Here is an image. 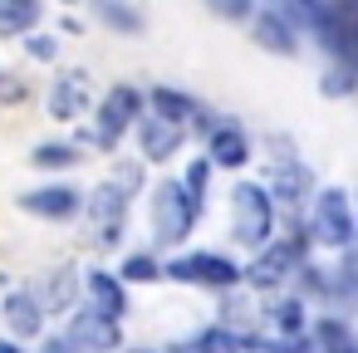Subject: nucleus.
Wrapping results in <instances>:
<instances>
[{
  "label": "nucleus",
  "mask_w": 358,
  "mask_h": 353,
  "mask_svg": "<svg viewBox=\"0 0 358 353\" xmlns=\"http://www.w3.org/2000/svg\"><path fill=\"white\" fill-rule=\"evenodd\" d=\"M196 216H201V201H196L182 182H162V187L152 192V231H157L162 245L187 240V231L196 226Z\"/></svg>",
  "instance_id": "obj_1"
},
{
  "label": "nucleus",
  "mask_w": 358,
  "mask_h": 353,
  "mask_svg": "<svg viewBox=\"0 0 358 353\" xmlns=\"http://www.w3.org/2000/svg\"><path fill=\"white\" fill-rule=\"evenodd\" d=\"M270 226H275V211H270V192L255 187V182H241L231 192V236L241 245H265L270 240Z\"/></svg>",
  "instance_id": "obj_2"
},
{
  "label": "nucleus",
  "mask_w": 358,
  "mask_h": 353,
  "mask_svg": "<svg viewBox=\"0 0 358 353\" xmlns=\"http://www.w3.org/2000/svg\"><path fill=\"white\" fill-rule=\"evenodd\" d=\"M138 187V167H123L118 182H103L89 201V221H94V236L99 245H113L123 236V216H128V192Z\"/></svg>",
  "instance_id": "obj_3"
},
{
  "label": "nucleus",
  "mask_w": 358,
  "mask_h": 353,
  "mask_svg": "<svg viewBox=\"0 0 358 353\" xmlns=\"http://www.w3.org/2000/svg\"><path fill=\"white\" fill-rule=\"evenodd\" d=\"M353 226H358V216H353V201H348V192H343V187H329V192H319V196H314L309 236H314L319 245L343 250V245L353 240Z\"/></svg>",
  "instance_id": "obj_4"
},
{
  "label": "nucleus",
  "mask_w": 358,
  "mask_h": 353,
  "mask_svg": "<svg viewBox=\"0 0 358 353\" xmlns=\"http://www.w3.org/2000/svg\"><path fill=\"white\" fill-rule=\"evenodd\" d=\"M162 275H172V280H182V284H201V289H236V284H241V265H231L226 255H211V250L182 255V260H172Z\"/></svg>",
  "instance_id": "obj_5"
},
{
  "label": "nucleus",
  "mask_w": 358,
  "mask_h": 353,
  "mask_svg": "<svg viewBox=\"0 0 358 353\" xmlns=\"http://www.w3.org/2000/svg\"><path fill=\"white\" fill-rule=\"evenodd\" d=\"M299 255H304V240H299V236L275 240V245H260V255L241 270V280H250L255 289H275L289 270H299Z\"/></svg>",
  "instance_id": "obj_6"
},
{
  "label": "nucleus",
  "mask_w": 358,
  "mask_h": 353,
  "mask_svg": "<svg viewBox=\"0 0 358 353\" xmlns=\"http://www.w3.org/2000/svg\"><path fill=\"white\" fill-rule=\"evenodd\" d=\"M143 113V94L138 89H128V84H118L108 99H103V108H99V147H118V138L133 128V118Z\"/></svg>",
  "instance_id": "obj_7"
},
{
  "label": "nucleus",
  "mask_w": 358,
  "mask_h": 353,
  "mask_svg": "<svg viewBox=\"0 0 358 353\" xmlns=\"http://www.w3.org/2000/svg\"><path fill=\"white\" fill-rule=\"evenodd\" d=\"M69 343L84 353H108V348H118V319L103 309H84L69 319Z\"/></svg>",
  "instance_id": "obj_8"
},
{
  "label": "nucleus",
  "mask_w": 358,
  "mask_h": 353,
  "mask_svg": "<svg viewBox=\"0 0 358 353\" xmlns=\"http://www.w3.org/2000/svg\"><path fill=\"white\" fill-rule=\"evenodd\" d=\"M250 40L260 50H270V55H294L299 50V30L285 20V10H260L250 20Z\"/></svg>",
  "instance_id": "obj_9"
},
{
  "label": "nucleus",
  "mask_w": 358,
  "mask_h": 353,
  "mask_svg": "<svg viewBox=\"0 0 358 353\" xmlns=\"http://www.w3.org/2000/svg\"><path fill=\"white\" fill-rule=\"evenodd\" d=\"M138 143H143V157L148 162H167L177 147H182V123H167V118H138Z\"/></svg>",
  "instance_id": "obj_10"
},
{
  "label": "nucleus",
  "mask_w": 358,
  "mask_h": 353,
  "mask_svg": "<svg viewBox=\"0 0 358 353\" xmlns=\"http://www.w3.org/2000/svg\"><path fill=\"white\" fill-rule=\"evenodd\" d=\"M206 157H211L216 167H245V162H250V138H245L236 123H221V128H211V138H206Z\"/></svg>",
  "instance_id": "obj_11"
},
{
  "label": "nucleus",
  "mask_w": 358,
  "mask_h": 353,
  "mask_svg": "<svg viewBox=\"0 0 358 353\" xmlns=\"http://www.w3.org/2000/svg\"><path fill=\"white\" fill-rule=\"evenodd\" d=\"M20 206H25V211H35V216L64 221V216H74V211H79V192H74V187H40V192L20 196Z\"/></svg>",
  "instance_id": "obj_12"
},
{
  "label": "nucleus",
  "mask_w": 358,
  "mask_h": 353,
  "mask_svg": "<svg viewBox=\"0 0 358 353\" xmlns=\"http://www.w3.org/2000/svg\"><path fill=\"white\" fill-rule=\"evenodd\" d=\"M84 103H89V84H84V74H64V79H55V89H50V113L55 118H79L84 113Z\"/></svg>",
  "instance_id": "obj_13"
},
{
  "label": "nucleus",
  "mask_w": 358,
  "mask_h": 353,
  "mask_svg": "<svg viewBox=\"0 0 358 353\" xmlns=\"http://www.w3.org/2000/svg\"><path fill=\"white\" fill-rule=\"evenodd\" d=\"M192 353H265V338H250L241 329H206L192 343Z\"/></svg>",
  "instance_id": "obj_14"
},
{
  "label": "nucleus",
  "mask_w": 358,
  "mask_h": 353,
  "mask_svg": "<svg viewBox=\"0 0 358 353\" xmlns=\"http://www.w3.org/2000/svg\"><path fill=\"white\" fill-rule=\"evenodd\" d=\"M6 324H10L20 338H35V333H40V324H45L40 299H35V294H10V299H6Z\"/></svg>",
  "instance_id": "obj_15"
},
{
  "label": "nucleus",
  "mask_w": 358,
  "mask_h": 353,
  "mask_svg": "<svg viewBox=\"0 0 358 353\" xmlns=\"http://www.w3.org/2000/svg\"><path fill=\"white\" fill-rule=\"evenodd\" d=\"M270 182H275V196H280L285 206H294V201H299V196H304V192L314 187V182H309V167H299L294 157H289V162H280Z\"/></svg>",
  "instance_id": "obj_16"
},
{
  "label": "nucleus",
  "mask_w": 358,
  "mask_h": 353,
  "mask_svg": "<svg viewBox=\"0 0 358 353\" xmlns=\"http://www.w3.org/2000/svg\"><path fill=\"white\" fill-rule=\"evenodd\" d=\"M40 20V0H0V35H25Z\"/></svg>",
  "instance_id": "obj_17"
},
{
  "label": "nucleus",
  "mask_w": 358,
  "mask_h": 353,
  "mask_svg": "<svg viewBox=\"0 0 358 353\" xmlns=\"http://www.w3.org/2000/svg\"><path fill=\"white\" fill-rule=\"evenodd\" d=\"M89 294H94V309H103V314H113V319L128 309L123 284H118L113 275H103V270H94V275H89Z\"/></svg>",
  "instance_id": "obj_18"
},
{
  "label": "nucleus",
  "mask_w": 358,
  "mask_h": 353,
  "mask_svg": "<svg viewBox=\"0 0 358 353\" xmlns=\"http://www.w3.org/2000/svg\"><path fill=\"white\" fill-rule=\"evenodd\" d=\"M152 113L167 123H187V118H196V103L177 89H152Z\"/></svg>",
  "instance_id": "obj_19"
},
{
  "label": "nucleus",
  "mask_w": 358,
  "mask_h": 353,
  "mask_svg": "<svg viewBox=\"0 0 358 353\" xmlns=\"http://www.w3.org/2000/svg\"><path fill=\"white\" fill-rule=\"evenodd\" d=\"M353 89H358V74H353L348 64H334V69L319 79V94H324V99H348Z\"/></svg>",
  "instance_id": "obj_20"
},
{
  "label": "nucleus",
  "mask_w": 358,
  "mask_h": 353,
  "mask_svg": "<svg viewBox=\"0 0 358 353\" xmlns=\"http://www.w3.org/2000/svg\"><path fill=\"white\" fill-rule=\"evenodd\" d=\"M270 324H275V333H304V304L299 299H280L270 309Z\"/></svg>",
  "instance_id": "obj_21"
},
{
  "label": "nucleus",
  "mask_w": 358,
  "mask_h": 353,
  "mask_svg": "<svg viewBox=\"0 0 358 353\" xmlns=\"http://www.w3.org/2000/svg\"><path fill=\"white\" fill-rule=\"evenodd\" d=\"M74 162H79V152L64 147V143H45V147H35V167H74Z\"/></svg>",
  "instance_id": "obj_22"
},
{
  "label": "nucleus",
  "mask_w": 358,
  "mask_h": 353,
  "mask_svg": "<svg viewBox=\"0 0 358 353\" xmlns=\"http://www.w3.org/2000/svg\"><path fill=\"white\" fill-rule=\"evenodd\" d=\"M162 270H157V260L152 255H128L123 260V280H133V284H148V280H157Z\"/></svg>",
  "instance_id": "obj_23"
},
{
  "label": "nucleus",
  "mask_w": 358,
  "mask_h": 353,
  "mask_svg": "<svg viewBox=\"0 0 358 353\" xmlns=\"http://www.w3.org/2000/svg\"><path fill=\"white\" fill-rule=\"evenodd\" d=\"M99 15H103L108 25H118V30H143V20H138L133 10H123L118 0H99Z\"/></svg>",
  "instance_id": "obj_24"
},
{
  "label": "nucleus",
  "mask_w": 358,
  "mask_h": 353,
  "mask_svg": "<svg viewBox=\"0 0 358 353\" xmlns=\"http://www.w3.org/2000/svg\"><path fill=\"white\" fill-rule=\"evenodd\" d=\"M206 6H211V15H221V20H250L255 0H206Z\"/></svg>",
  "instance_id": "obj_25"
},
{
  "label": "nucleus",
  "mask_w": 358,
  "mask_h": 353,
  "mask_svg": "<svg viewBox=\"0 0 358 353\" xmlns=\"http://www.w3.org/2000/svg\"><path fill=\"white\" fill-rule=\"evenodd\" d=\"M206 177H211V157L192 162V167H187V177H182V187H187V192H192V196L201 201V192H206Z\"/></svg>",
  "instance_id": "obj_26"
},
{
  "label": "nucleus",
  "mask_w": 358,
  "mask_h": 353,
  "mask_svg": "<svg viewBox=\"0 0 358 353\" xmlns=\"http://www.w3.org/2000/svg\"><path fill=\"white\" fill-rule=\"evenodd\" d=\"M50 304H55V309H64V304H69V270H59V275H55V284H50Z\"/></svg>",
  "instance_id": "obj_27"
},
{
  "label": "nucleus",
  "mask_w": 358,
  "mask_h": 353,
  "mask_svg": "<svg viewBox=\"0 0 358 353\" xmlns=\"http://www.w3.org/2000/svg\"><path fill=\"white\" fill-rule=\"evenodd\" d=\"M30 55H35V59H55V55H59V45H55L50 35H35V40H30Z\"/></svg>",
  "instance_id": "obj_28"
},
{
  "label": "nucleus",
  "mask_w": 358,
  "mask_h": 353,
  "mask_svg": "<svg viewBox=\"0 0 358 353\" xmlns=\"http://www.w3.org/2000/svg\"><path fill=\"white\" fill-rule=\"evenodd\" d=\"M138 353H182V348H138Z\"/></svg>",
  "instance_id": "obj_29"
},
{
  "label": "nucleus",
  "mask_w": 358,
  "mask_h": 353,
  "mask_svg": "<svg viewBox=\"0 0 358 353\" xmlns=\"http://www.w3.org/2000/svg\"><path fill=\"white\" fill-rule=\"evenodd\" d=\"M45 353H69V343H50V348H45Z\"/></svg>",
  "instance_id": "obj_30"
},
{
  "label": "nucleus",
  "mask_w": 358,
  "mask_h": 353,
  "mask_svg": "<svg viewBox=\"0 0 358 353\" xmlns=\"http://www.w3.org/2000/svg\"><path fill=\"white\" fill-rule=\"evenodd\" d=\"M0 353H20V348H15V343H0Z\"/></svg>",
  "instance_id": "obj_31"
}]
</instances>
